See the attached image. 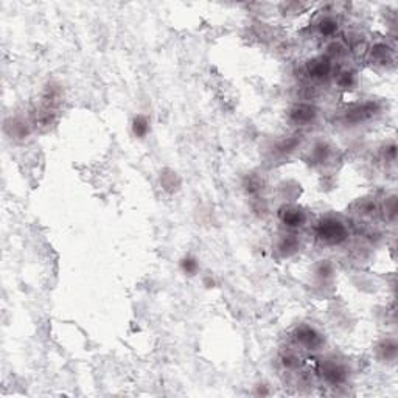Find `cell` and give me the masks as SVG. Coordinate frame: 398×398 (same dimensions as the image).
I'll return each mask as SVG.
<instances>
[{
	"label": "cell",
	"instance_id": "3",
	"mask_svg": "<svg viewBox=\"0 0 398 398\" xmlns=\"http://www.w3.org/2000/svg\"><path fill=\"white\" fill-rule=\"evenodd\" d=\"M282 220L286 225L289 227H299V225H302L304 221H305V215L300 212L299 209H293V207H288L285 209V212L282 213Z\"/></svg>",
	"mask_w": 398,
	"mask_h": 398
},
{
	"label": "cell",
	"instance_id": "2",
	"mask_svg": "<svg viewBox=\"0 0 398 398\" xmlns=\"http://www.w3.org/2000/svg\"><path fill=\"white\" fill-rule=\"evenodd\" d=\"M297 341L300 344H304V346H307V347H313L314 349L320 344V336L313 328L304 327V328H300V331H297Z\"/></svg>",
	"mask_w": 398,
	"mask_h": 398
},
{
	"label": "cell",
	"instance_id": "8",
	"mask_svg": "<svg viewBox=\"0 0 398 398\" xmlns=\"http://www.w3.org/2000/svg\"><path fill=\"white\" fill-rule=\"evenodd\" d=\"M180 267H182V271H184L185 274H188V275H195V274L198 272V269H199V265H198V262L195 260V258L185 257V258H182Z\"/></svg>",
	"mask_w": 398,
	"mask_h": 398
},
{
	"label": "cell",
	"instance_id": "7",
	"mask_svg": "<svg viewBox=\"0 0 398 398\" xmlns=\"http://www.w3.org/2000/svg\"><path fill=\"white\" fill-rule=\"evenodd\" d=\"M310 72H311L313 77H317V78L325 77V75L330 72V64H328V61H324V59L314 61L313 66L310 67Z\"/></svg>",
	"mask_w": 398,
	"mask_h": 398
},
{
	"label": "cell",
	"instance_id": "9",
	"mask_svg": "<svg viewBox=\"0 0 398 398\" xmlns=\"http://www.w3.org/2000/svg\"><path fill=\"white\" fill-rule=\"evenodd\" d=\"M291 249H297V241H296V238H293V236H286L280 244V251L288 255L289 252H291Z\"/></svg>",
	"mask_w": 398,
	"mask_h": 398
},
{
	"label": "cell",
	"instance_id": "4",
	"mask_svg": "<svg viewBox=\"0 0 398 398\" xmlns=\"http://www.w3.org/2000/svg\"><path fill=\"white\" fill-rule=\"evenodd\" d=\"M314 115H316V111L311 106H307V104H300V106L294 107L293 112H291V117L296 123H308V122L313 120Z\"/></svg>",
	"mask_w": 398,
	"mask_h": 398
},
{
	"label": "cell",
	"instance_id": "5",
	"mask_svg": "<svg viewBox=\"0 0 398 398\" xmlns=\"http://www.w3.org/2000/svg\"><path fill=\"white\" fill-rule=\"evenodd\" d=\"M133 131L134 134L138 137V138H143L148 131H149V123H148V118L143 117V115H137L133 122Z\"/></svg>",
	"mask_w": 398,
	"mask_h": 398
},
{
	"label": "cell",
	"instance_id": "6",
	"mask_svg": "<svg viewBox=\"0 0 398 398\" xmlns=\"http://www.w3.org/2000/svg\"><path fill=\"white\" fill-rule=\"evenodd\" d=\"M336 30H338V22L333 17H324L319 22V31L322 35L330 36V35L335 33Z\"/></svg>",
	"mask_w": 398,
	"mask_h": 398
},
{
	"label": "cell",
	"instance_id": "1",
	"mask_svg": "<svg viewBox=\"0 0 398 398\" xmlns=\"http://www.w3.org/2000/svg\"><path fill=\"white\" fill-rule=\"evenodd\" d=\"M317 235L322 241L335 244V243H341L342 240H346L347 230H346V227H344L342 222H339L336 220H325L319 224Z\"/></svg>",
	"mask_w": 398,
	"mask_h": 398
}]
</instances>
